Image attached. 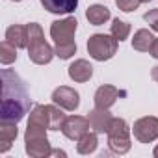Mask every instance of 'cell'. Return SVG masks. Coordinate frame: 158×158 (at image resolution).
<instances>
[{"instance_id":"ac0fdd59","label":"cell","mask_w":158,"mask_h":158,"mask_svg":"<svg viewBox=\"0 0 158 158\" xmlns=\"http://www.w3.org/2000/svg\"><path fill=\"white\" fill-rule=\"evenodd\" d=\"M152 43H154L152 34H151L149 30L141 28V30H138V32L134 34L132 48H134V50H138V52H149V50H151V47H152Z\"/></svg>"},{"instance_id":"d6986e66","label":"cell","mask_w":158,"mask_h":158,"mask_svg":"<svg viewBox=\"0 0 158 158\" xmlns=\"http://www.w3.org/2000/svg\"><path fill=\"white\" fill-rule=\"evenodd\" d=\"M99 145V138H97V132H86L80 139H76V151L80 154H91L95 152Z\"/></svg>"},{"instance_id":"44dd1931","label":"cell","mask_w":158,"mask_h":158,"mask_svg":"<svg viewBox=\"0 0 158 158\" xmlns=\"http://www.w3.org/2000/svg\"><path fill=\"white\" fill-rule=\"evenodd\" d=\"M17 60V47L11 45L8 39L2 41V45H0V63L2 65H10Z\"/></svg>"},{"instance_id":"603a6c76","label":"cell","mask_w":158,"mask_h":158,"mask_svg":"<svg viewBox=\"0 0 158 158\" xmlns=\"http://www.w3.org/2000/svg\"><path fill=\"white\" fill-rule=\"evenodd\" d=\"M139 4H141L139 0H115V6H117V10H121V11H125V13L136 11Z\"/></svg>"},{"instance_id":"8fae6325","label":"cell","mask_w":158,"mask_h":158,"mask_svg":"<svg viewBox=\"0 0 158 158\" xmlns=\"http://www.w3.org/2000/svg\"><path fill=\"white\" fill-rule=\"evenodd\" d=\"M88 119H89V125H91L93 132L104 134V132H108V128H110L114 117H112V114H110L106 108H97V106H95V108L89 112Z\"/></svg>"},{"instance_id":"d4e9b609","label":"cell","mask_w":158,"mask_h":158,"mask_svg":"<svg viewBox=\"0 0 158 158\" xmlns=\"http://www.w3.org/2000/svg\"><path fill=\"white\" fill-rule=\"evenodd\" d=\"M149 54H151L152 58H156V60H158V37H154V43H152V47H151Z\"/></svg>"},{"instance_id":"5b68a950","label":"cell","mask_w":158,"mask_h":158,"mask_svg":"<svg viewBox=\"0 0 158 158\" xmlns=\"http://www.w3.org/2000/svg\"><path fill=\"white\" fill-rule=\"evenodd\" d=\"M117 45H119V41L112 34H95L88 39V52L93 60L106 61L115 56Z\"/></svg>"},{"instance_id":"484cf974","label":"cell","mask_w":158,"mask_h":158,"mask_svg":"<svg viewBox=\"0 0 158 158\" xmlns=\"http://www.w3.org/2000/svg\"><path fill=\"white\" fill-rule=\"evenodd\" d=\"M50 156H61V158H65L67 152H65V151H60V149H52V151H50Z\"/></svg>"},{"instance_id":"8992f818","label":"cell","mask_w":158,"mask_h":158,"mask_svg":"<svg viewBox=\"0 0 158 158\" xmlns=\"http://www.w3.org/2000/svg\"><path fill=\"white\" fill-rule=\"evenodd\" d=\"M132 132H134V138L139 141V143H151L158 138V117L154 115H147V117H141L134 123L132 127Z\"/></svg>"},{"instance_id":"f546056e","label":"cell","mask_w":158,"mask_h":158,"mask_svg":"<svg viewBox=\"0 0 158 158\" xmlns=\"http://www.w3.org/2000/svg\"><path fill=\"white\" fill-rule=\"evenodd\" d=\"M11 2H21V0H11Z\"/></svg>"},{"instance_id":"ba28073f","label":"cell","mask_w":158,"mask_h":158,"mask_svg":"<svg viewBox=\"0 0 158 158\" xmlns=\"http://www.w3.org/2000/svg\"><path fill=\"white\" fill-rule=\"evenodd\" d=\"M91 125H89V119L88 117H82V115H71L63 121V127H61V132L67 139H80L86 132H89Z\"/></svg>"},{"instance_id":"f1b7e54d","label":"cell","mask_w":158,"mask_h":158,"mask_svg":"<svg viewBox=\"0 0 158 158\" xmlns=\"http://www.w3.org/2000/svg\"><path fill=\"white\" fill-rule=\"evenodd\" d=\"M139 2H145V4H149V2H152V0H139Z\"/></svg>"},{"instance_id":"7c38bea8","label":"cell","mask_w":158,"mask_h":158,"mask_svg":"<svg viewBox=\"0 0 158 158\" xmlns=\"http://www.w3.org/2000/svg\"><path fill=\"white\" fill-rule=\"evenodd\" d=\"M67 73H69V78H71V80L82 84V82H88L89 78L93 76V65H91L88 60H76V61H73V63L69 65Z\"/></svg>"},{"instance_id":"5bb4252c","label":"cell","mask_w":158,"mask_h":158,"mask_svg":"<svg viewBox=\"0 0 158 158\" xmlns=\"http://www.w3.org/2000/svg\"><path fill=\"white\" fill-rule=\"evenodd\" d=\"M19 130H17V123H10V121H0V152H8L11 143L15 141Z\"/></svg>"},{"instance_id":"9c48e42d","label":"cell","mask_w":158,"mask_h":158,"mask_svg":"<svg viewBox=\"0 0 158 158\" xmlns=\"http://www.w3.org/2000/svg\"><path fill=\"white\" fill-rule=\"evenodd\" d=\"M52 102L58 104L63 110L74 112L78 106H80V95H78L76 89L69 88V86H60L52 91Z\"/></svg>"},{"instance_id":"6da1fadb","label":"cell","mask_w":158,"mask_h":158,"mask_svg":"<svg viewBox=\"0 0 158 158\" xmlns=\"http://www.w3.org/2000/svg\"><path fill=\"white\" fill-rule=\"evenodd\" d=\"M30 93L21 76L11 69H2V104L0 121L19 123L30 110Z\"/></svg>"},{"instance_id":"30bf717a","label":"cell","mask_w":158,"mask_h":158,"mask_svg":"<svg viewBox=\"0 0 158 158\" xmlns=\"http://www.w3.org/2000/svg\"><path fill=\"white\" fill-rule=\"evenodd\" d=\"M121 95H123V91H119L115 86L104 84V86L97 88L93 101H95V106H97V108H106V110H110Z\"/></svg>"},{"instance_id":"3957f363","label":"cell","mask_w":158,"mask_h":158,"mask_svg":"<svg viewBox=\"0 0 158 158\" xmlns=\"http://www.w3.org/2000/svg\"><path fill=\"white\" fill-rule=\"evenodd\" d=\"M24 149L32 158H47L50 156V143L47 138V128L28 125L24 132Z\"/></svg>"},{"instance_id":"277c9868","label":"cell","mask_w":158,"mask_h":158,"mask_svg":"<svg viewBox=\"0 0 158 158\" xmlns=\"http://www.w3.org/2000/svg\"><path fill=\"white\" fill-rule=\"evenodd\" d=\"M106 134H108V147H110L112 152L125 154V152L130 151V147H132V143H130V128H128L125 119L114 117Z\"/></svg>"},{"instance_id":"7a4b0ae2","label":"cell","mask_w":158,"mask_h":158,"mask_svg":"<svg viewBox=\"0 0 158 158\" xmlns=\"http://www.w3.org/2000/svg\"><path fill=\"white\" fill-rule=\"evenodd\" d=\"M28 26V58L37 65H47L56 56L54 48L45 41L43 28L37 23H30Z\"/></svg>"},{"instance_id":"cb8c5ba5","label":"cell","mask_w":158,"mask_h":158,"mask_svg":"<svg viewBox=\"0 0 158 158\" xmlns=\"http://www.w3.org/2000/svg\"><path fill=\"white\" fill-rule=\"evenodd\" d=\"M143 19H145V23L151 26V30L158 32V10H151V11H147V13L143 15Z\"/></svg>"},{"instance_id":"52a82bcc","label":"cell","mask_w":158,"mask_h":158,"mask_svg":"<svg viewBox=\"0 0 158 158\" xmlns=\"http://www.w3.org/2000/svg\"><path fill=\"white\" fill-rule=\"evenodd\" d=\"M76 19L74 17H65L60 21H54L50 24V37L54 43H65V41H74V32H76Z\"/></svg>"},{"instance_id":"e0dca14e","label":"cell","mask_w":158,"mask_h":158,"mask_svg":"<svg viewBox=\"0 0 158 158\" xmlns=\"http://www.w3.org/2000/svg\"><path fill=\"white\" fill-rule=\"evenodd\" d=\"M110 10L106 8V6H101V4H93V6H89L88 8V11H86V19L89 21V24H93V26H101V24H104L106 21H110Z\"/></svg>"},{"instance_id":"4fadbf2b","label":"cell","mask_w":158,"mask_h":158,"mask_svg":"<svg viewBox=\"0 0 158 158\" xmlns=\"http://www.w3.org/2000/svg\"><path fill=\"white\" fill-rule=\"evenodd\" d=\"M41 6L56 15H69L76 10L78 0H39Z\"/></svg>"},{"instance_id":"7402d4cb","label":"cell","mask_w":158,"mask_h":158,"mask_svg":"<svg viewBox=\"0 0 158 158\" xmlns=\"http://www.w3.org/2000/svg\"><path fill=\"white\" fill-rule=\"evenodd\" d=\"M54 54L60 60H69L73 54H76V43L74 41H65V43H56Z\"/></svg>"},{"instance_id":"2e32d148","label":"cell","mask_w":158,"mask_h":158,"mask_svg":"<svg viewBox=\"0 0 158 158\" xmlns=\"http://www.w3.org/2000/svg\"><path fill=\"white\" fill-rule=\"evenodd\" d=\"M28 125H34V127H41V128L50 130V115H48V106H45V104H35V106H34V110L30 112Z\"/></svg>"},{"instance_id":"4316f807","label":"cell","mask_w":158,"mask_h":158,"mask_svg":"<svg viewBox=\"0 0 158 158\" xmlns=\"http://www.w3.org/2000/svg\"><path fill=\"white\" fill-rule=\"evenodd\" d=\"M151 78L158 84V65H154V67H152V71H151Z\"/></svg>"},{"instance_id":"83f0119b","label":"cell","mask_w":158,"mask_h":158,"mask_svg":"<svg viewBox=\"0 0 158 158\" xmlns=\"http://www.w3.org/2000/svg\"><path fill=\"white\" fill-rule=\"evenodd\" d=\"M152 154H154V158H158V145L154 147V151H152Z\"/></svg>"},{"instance_id":"9a60e30c","label":"cell","mask_w":158,"mask_h":158,"mask_svg":"<svg viewBox=\"0 0 158 158\" xmlns=\"http://www.w3.org/2000/svg\"><path fill=\"white\" fill-rule=\"evenodd\" d=\"M6 39L17 48H28V26L13 24L6 30Z\"/></svg>"},{"instance_id":"ffe728a7","label":"cell","mask_w":158,"mask_h":158,"mask_svg":"<svg viewBox=\"0 0 158 158\" xmlns=\"http://www.w3.org/2000/svg\"><path fill=\"white\" fill-rule=\"evenodd\" d=\"M110 34L117 39V41H125L130 35V24L121 21V19H114L110 24Z\"/></svg>"}]
</instances>
